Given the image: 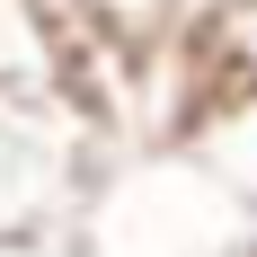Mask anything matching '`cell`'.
<instances>
[]
</instances>
